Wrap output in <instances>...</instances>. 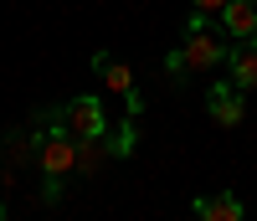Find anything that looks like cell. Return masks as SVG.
Instances as JSON below:
<instances>
[{
    "label": "cell",
    "instance_id": "cell-1",
    "mask_svg": "<svg viewBox=\"0 0 257 221\" xmlns=\"http://www.w3.org/2000/svg\"><path fill=\"white\" fill-rule=\"evenodd\" d=\"M41 119H47V134L36 139V165H41V175H47L41 201L52 206L57 195H62V180L77 175V134L62 124V108H52V114H41Z\"/></svg>",
    "mask_w": 257,
    "mask_h": 221
},
{
    "label": "cell",
    "instance_id": "cell-2",
    "mask_svg": "<svg viewBox=\"0 0 257 221\" xmlns=\"http://www.w3.org/2000/svg\"><path fill=\"white\" fill-rule=\"evenodd\" d=\"M226 52H231V47H226V31L211 26V16L190 11V21H185V47L165 57V72H170V77L206 72V67H216V62H226Z\"/></svg>",
    "mask_w": 257,
    "mask_h": 221
},
{
    "label": "cell",
    "instance_id": "cell-3",
    "mask_svg": "<svg viewBox=\"0 0 257 221\" xmlns=\"http://www.w3.org/2000/svg\"><path fill=\"white\" fill-rule=\"evenodd\" d=\"M93 72L113 87V93H123V103H128V114L139 119V108H144V98H139V87H134V72H128V62L123 57H113V52H93Z\"/></svg>",
    "mask_w": 257,
    "mask_h": 221
},
{
    "label": "cell",
    "instance_id": "cell-4",
    "mask_svg": "<svg viewBox=\"0 0 257 221\" xmlns=\"http://www.w3.org/2000/svg\"><path fill=\"white\" fill-rule=\"evenodd\" d=\"M206 114L226 124V129H237L247 119V98H242V87L237 82H216V87H206Z\"/></svg>",
    "mask_w": 257,
    "mask_h": 221
},
{
    "label": "cell",
    "instance_id": "cell-5",
    "mask_svg": "<svg viewBox=\"0 0 257 221\" xmlns=\"http://www.w3.org/2000/svg\"><path fill=\"white\" fill-rule=\"evenodd\" d=\"M62 124H67L77 139H98V134H108V124H103V103H98V98H72L67 108H62Z\"/></svg>",
    "mask_w": 257,
    "mask_h": 221
},
{
    "label": "cell",
    "instance_id": "cell-6",
    "mask_svg": "<svg viewBox=\"0 0 257 221\" xmlns=\"http://www.w3.org/2000/svg\"><path fill=\"white\" fill-rule=\"evenodd\" d=\"M226 77L237 82L242 93L257 87V36H252V41H237V47L226 52Z\"/></svg>",
    "mask_w": 257,
    "mask_h": 221
},
{
    "label": "cell",
    "instance_id": "cell-7",
    "mask_svg": "<svg viewBox=\"0 0 257 221\" xmlns=\"http://www.w3.org/2000/svg\"><path fill=\"white\" fill-rule=\"evenodd\" d=\"M216 21H221V31H226L231 41H252V36H257V0H231Z\"/></svg>",
    "mask_w": 257,
    "mask_h": 221
},
{
    "label": "cell",
    "instance_id": "cell-8",
    "mask_svg": "<svg viewBox=\"0 0 257 221\" xmlns=\"http://www.w3.org/2000/svg\"><path fill=\"white\" fill-rule=\"evenodd\" d=\"M196 221H242V201L231 190L201 195V201H196Z\"/></svg>",
    "mask_w": 257,
    "mask_h": 221
},
{
    "label": "cell",
    "instance_id": "cell-9",
    "mask_svg": "<svg viewBox=\"0 0 257 221\" xmlns=\"http://www.w3.org/2000/svg\"><path fill=\"white\" fill-rule=\"evenodd\" d=\"M108 154H113V149H108V134H98V139H77V170H82V175H98Z\"/></svg>",
    "mask_w": 257,
    "mask_h": 221
},
{
    "label": "cell",
    "instance_id": "cell-10",
    "mask_svg": "<svg viewBox=\"0 0 257 221\" xmlns=\"http://www.w3.org/2000/svg\"><path fill=\"white\" fill-rule=\"evenodd\" d=\"M134 139H139V129H134V114H128V119L113 129V134H108V149L123 160V154H134Z\"/></svg>",
    "mask_w": 257,
    "mask_h": 221
},
{
    "label": "cell",
    "instance_id": "cell-11",
    "mask_svg": "<svg viewBox=\"0 0 257 221\" xmlns=\"http://www.w3.org/2000/svg\"><path fill=\"white\" fill-rule=\"evenodd\" d=\"M231 6V0H190V11H201V16H221Z\"/></svg>",
    "mask_w": 257,
    "mask_h": 221
},
{
    "label": "cell",
    "instance_id": "cell-12",
    "mask_svg": "<svg viewBox=\"0 0 257 221\" xmlns=\"http://www.w3.org/2000/svg\"><path fill=\"white\" fill-rule=\"evenodd\" d=\"M0 221H6V206H0Z\"/></svg>",
    "mask_w": 257,
    "mask_h": 221
}]
</instances>
